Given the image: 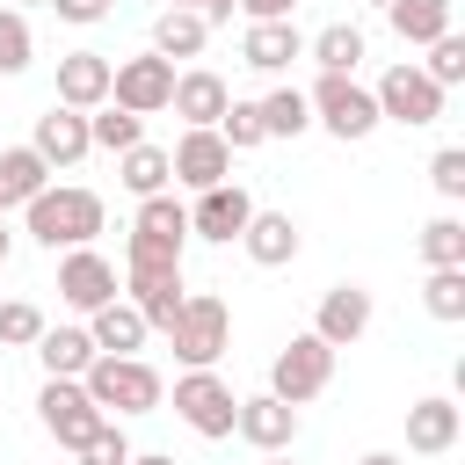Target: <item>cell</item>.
Instances as JSON below:
<instances>
[{
    "label": "cell",
    "mask_w": 465,
    "mask_h": 465,
    "mask_svg": "<svg viewBox=\"0 0 465 465\" xmlns=\"http://www.w3.org/2000/svg\"><path fill=\"white\" fill-rule=\"evenodd\" d=\"M22 218H29V240L36 247H94V232H102V196L94 189H73V182H58V189H44V196H29L22 203Z\"/></svg>",
    "instance_id": "obj_1"
},
{
    "label": "cell",
    "mask_w": 465,
    "mask_h": 465,
    "mask_svg": "<svg viewBox=\"0 0 465 465\" xmlns=\"http://www.w3.org/2000/svg\"><path fill=\"white\" fill-rule=\"evenodd\" d=\"M87 400L109 414V421H131V414H153L160 400H167V385H160V371L145 363V356H94L87 363Z\"/></svg>",
    "instance_id": "obj_2"
},
{
    "label": "cell",
    "mask_w": 465,
    "mask_h": 465,
    "mask_svg": "<svg viewBox=\"0 0 465 465\" xmlns=\"http://www.w3.org/2000/svg\"><path fill=\"white\" fill-rule=\"evenodd\" d=\"M167 341H174V356L189 371H218V356L232 349V305L218 291H189L182 312H174V327H167Z\"/></svg>",
    "instance_id": "obj_3"
},
{
    "label": "cell",
    "mask_w": 465,
    "mask_h": 465,
    "mask_svg": "<svg viewBox=\"0 0 465 465\" xmlns=\"http://www.w3.org/2000/svg\"><path fill=\"white\" fill-rule=\"evenodd\" d=\"M305 109H312V124H320L327 138H341V145H356V138L378 131V102H371V87H363L356 73H320L312 94H305Z\"/></svg>",
    "instance_id": "obj_4"
},
{
    "label": "cell",
    "mask_w": 465,
    "mask_h": 465,
    "mask_svg": "<svg viewBox=\"0 0 465 465\" xmlns=\"http://www.w3.org/2000/svg\"><path fill=\"white\" fill-rule=\"evenodd\" d=\"M334 385V349L305 327V334H291L283 349H276V363H269V392L283 400V407H305V400H320Z\"/></svg>",
    "instance_id": "obj_5"
},
{
    "label": "cell",
    "mask_w": 465,
    "mask_h": 465,
    "mask_svg": "<svg viewBox=\"0 0 465 465\" xmlns=\"http://www.w3.org/2000/svg\"><path fill=\"white\" fill-rule=\"evenodd\" d=\"M371 102H378V124H407V131H421V124H436V116H443V87H436L414 58L385 65V80L371 87Z\"/></svg>",
    "instance_id": "obj_6"
},
{
    "label": "cell",
    "mask_w": 465,
    "mask_h": 465,
    "mask_svg": "<svg viewBox=\"0 0 465 465\" xmlns=\"http://www.w3.org/2000/svg\"><path fill=\"white\" fill-rule=\"evenodd\" d=\"M174 414H182L203 443H225V436H232V414H240V392H232L218 371H182V378H174Z\"/></svg>",
    "instance_id": "obj_7"
},
{
    "label": "cell",
    "mask_w": 465,
    "mask_h": 465,
    "mask_svg": "<svg viewBox=\"0 0 465 465\" xmlns=\"http://www.w3.org/2000/svg\"><path fill=\"white\" fill-rule=\"evenodd\" d=\"M36 421H44V436H51L58 450H80L109 414L87 400V385H80V378H44V392H36Z\"/></svg>",
    "instance_id": "obj_8"
},
{
    "label": "cell",
    "mask_w": 465,
    "mask_h": 465,
    "mask_svg": "<svg viewBox=\"0 0 465 465\" xmlns=\"http://www.w3.org/2000/svg\"><path fill=\"white\" fill-rule=\"evenodd\" d=\"M167 94H174V65L167 58H116L109 65V102L116 109H131V116H160L167 109Z\"/></svg>",
    "instance_id": "obj_9"
},
{
    "label": "cell",
    "mask_w": 465,
    "mask_h": 465,
    "mask_svg": "<svg viewBox=\"0 0 465 465\" xmlns=\"http://www.w3.org/2000/svg\"><path fill=\"white\" fill-rule=\"evenodd\" d=\"M58 298H65L73 312H102L109 298H124L116 262H109V254H94V247H73V254L58 262Z\"/></svg>",
    "instance_id": "obj_10"
},
{
    "label": "cell",
    "mask_w": 465,
    "mask_h": 465,
    "mask_svg": "<svg viewBox=\"0 0 465 465\" xmlns=\"http://www.w3.org/2000/svg\"><path fill=\"white\" fill-rule=\"evenodd\" d=\"M371 291L363 283H327L320 291V312H312V334L327 341V349H356L363 334H371Z\"/></svg>",
    "instance_id": "obj_11"
},
{
    "label": "cell",
    "mask_w": 465,
    "mask_h": 465,
    "mask_svg": "<svg viewBox=\"0 0 465 465\" xmlns=\"http://www.w3.org/2000/svg\"><path fill=\"white\" fill-rule=\"evenodd\" d=\"M232 436H240V443H254L262 458H283V450L298 443V407H283L276 392H247V400H240V414H232Z\"/></svg>",
    "instance_id": "obj_12"
},
{
    "label": "cell",
    "mask_w": 465,
    "mask_h": 465,
    "mask_svg": "<svg viewBox=\"0 0 465 465\" xmlns=\"http://www.w3.org/2000/svg\"><path fill=\"white\" fill-rule=\"evenodd\" d=\"M247 218H254V196H247L240 182H218V189H203V196L189 203V232L211 240V247H232V240L247 232Z\"/></svg>",
    "instance_id": "obj_13"
},
{
    "label": "cell",
    "mask_w": 465,
    "mask_h": 465,
    "mask_svg": "<svg viewBox=\"0 0 465 465\" xmlns=\"http://www.w3.org/2000/svg\"><path fill=\"white\" fill-rule=\"evenodd\" d=\"M167 167H174V182H182V189H196V196H203V189H218V182L232 174V153H225V138H218V131H182V138H174V153H167Z\"/></svg>",
    "instance_id": "obj_14"
},
{
    "label": "cell",
    "mask_w": 465,
    "mask_h": 465,
    "mask_svg": "<svg viewBox=\"0 0 465 465\" xmlns=\"http://www.w3.org/2000/svg\"><path fill=\"white\" fill-rule=\"evenodd\" d=\"M458 436H465V407H458L450 392H429V400L407 407V450H414V458H443Z\"/></svg>",
    "instance_id": "obj_15"
},
{
    "label": "cell",
    "mask_w": 465,
    "mask_h": 465,
    "mask_svg": "<svg viewBox=\"0 0 465 465\" xmlns=\"http://www.w3.org/2000/svg\"><path fill=\"white\" fill-rule=\"evenodd\" d=\"M225 102H232V87H225L211 65H189V73H174V94H167V109H174L189 131H218Z\"/></svg>",
    "instance_id": "obj_16"
},
{
    "label": "cell",
    "mask_w": 465,
    "mask_h": 465,
    "mask_svg": "<svg viewBox=\"0 0 465 465\" xmlns=\"http://www.w3.org/2000/svg\"><path fill=\"white\" fill-rule=\"evenodd\" d=\"M29 153H36L44 167H80V160L94 153V145H87V116L51 102V109L36 116V138H29Z\"/></svg>",
    "instance_id": "obj_17"
},
{
    "label": "cell",
    "mask_w": 465,
    "mask_h": 465,
    "mask_svg": "<svg viewBox=\"0 0 465 465\" xmlns=\"http://www.w3.org/2000/svg\"><path fill=\"white\" fill-rule=\"evenodd\" d=\"M240 247H247V262H254V269H291L305 240H298V218H291V211H262V203H254V218H247V232H240Z\"/></svg>",
    "instance_id": "obj_18"
},
{
    "label": "cell",
    "mask_w": 465,
    "mask_h": 465,
    "mask_svg": "<svg viewBox=\"0 0 465 465\" xmlns=\"http://www.w3.org/2000/svg\"><path fill=\"white\" fill-rule=\"evenodd\" d=\"M124 298L138 305V320H145V327H160V334H167L189 291H182V269H124Z\"/></svg>",
    "instance_id": "obj_19"
},
{
    "label": "cell",
    "mask_w": 465,
    "mask_h": 465,
    "mask_svg": "<svg viewBox=\"0 0 465 465\" xmlns=\"http://www.w3.org/2000/svg\"><path fill=\"white\" fill-rule=\"evenodd\" d=\"M102 102H109V58L102 51H65L58 58V109L94 116Z\"/></svg>",
    "instance_id": "obj_20"
},
{
    "label": "cell",
    "mask_w": 465,
    "mask_h": 465,
    "mask_svg": "<svg viewBox=\"0 0 465 465\" xmlns=\"http://www.w3.org/2000/svg\"><path fill=\"white\" fill-rule=\"evenodd\" d=\"M298 58H305L298 22H247V36H240V65H254V73H291Z\"/></svg>",
    "instance_id": "obj_21"
},
{
    "label": "cell",
    "mask_w": 465,
    "mask_h": 465,
    "mask_svg": "<svg viewBox=\"0 0 465 465\" xmlns=\"http://www.w3.org/2000/svg\"><path fill=\"white\" fill-rule=\"evenodd\" d=\"M145 334H153V327L138 320L131 298H109L102 312H87V341H94V356H138Z\"/></svg>",
    "instance_id": "obj_22"
},
{
    "label": "cell",
    "mask_w": 465,
    "mask_h": 465,
    "mask_svg": "<svg viewBox=\"0 0 465 465\" xmlns=\"http://www.w3.org/2000/svg\"><path fill=\"white\" fill-rule=\"evenodd\" d=\"M131 232L138 240H153V247H189V203H174V189H160V196H145L138 203V218H131Z\"/></svg>",
    "instance_id": "obj_23"
},
{
    "label": "cell",
    "mask_w": 465,
    "mask_h": 465,
    "mask_svg": "<svg viewBox=\"0 0 465 465\" xmlns=\"http://www.w3.org/2000/svg\"><path fill=\"white\" fill-rule=\"evenodd\" d=\"M36 363H44V378H87V363H94L87 327H44L36 334Z\"/></svg>",
    "instance_id": "obj_24"
},
{
    "label": "cell",
    "mask_w": 465,
    "mask_h": 465,
    "mask_svg": "<svg viewBox=\"0 0 465 465\" xmlns=\"http://www.w3.org/2000/svg\"><path fill=\"white\" fill-rule=\"evenodd\" d=\"M211 44V22L203 15H189V7H160V22H153V58H196Z\"/></svg>",
    "instance_id": "obj_25"
},
{
    "label": "cell",
    "mask_w": 465,
    "mask_h": 465,
    "mask_svg": "<svg viewBox=\"0 0 465 465\" xmlns=\"http://www.w3.org/2000/svg\"><path fill=\"white\" fill-rule=\"evenodd\" d=\"M385 22H392L400 44H421V51H429L436 36H450V0H392Z\"/></svg>",
    "instance_id": "obj_26"
},
{
    "label": "cell",
    "mask_w": 465,
    "mask_h": 465,
    "mask_svg": "<svg viewBox=\"0 0 465 465\" xmlns=\"http://www.w3.org/2000/svg\"><path fill=\"white\" fill-rule=\"evenodd\" d=\"M363 51H371V44H363V29H356V22H327V29L305 44V58H312L320 73H356V65H363Z\"/></svg>",
    "instance_id": "obj_27"
},
{
    "label": "cell",
    "mask_w": 465,
    "mask_h": 465,
    "mask_svg": "<svg viewBox=\"0 0 465 465\" xmlns=\"http://www.w3.org/2000/svg\"><path fill=\"white\" fill-rule=\"evenodd\" d=\"M116 182L145 203V196H160V189L174 182V167H167V153H160V145H145V138H138L131 153H116Z\"/></svg>",
    "instance_id": "obj_28"
},
{
    "label": "cell",
    "mask_w": 465,
    "mask_h": 465,
    "mask_svg": "<svg viewBox=\"0 0 465 465\" xmlns=\"http://www.w3.org/2000/svg\"><path fill=\"white\" fill-rule=\"evenodd\" d=\"M44 189H51V167H44L29 145H7V153H0V211H7V203H29V196H44Z\"/></svg>",
    "instance_id": "obj_29"
},
{
    "label": "cell",
    "mask_w": 465,
    "mask_h": 465,
    "mask_svg": "<svg viewBox=\"0 0 465 465\" xmlns=\"http://www.w3.org/2000/svg\"><path fill=\"white\" fill-rule=\"evenodd\" d=\"M421 262L429 269H465V218L458 211H436L421 225Z\"/></svg>",
    "instance_id": "obj_30"
},
{
    "label": "cell",
    "mask_w": 465,
    "mask_h": 465,
    "mask_svg": "<svg viewBox=\"0 0 465 465\" xmlns=\"http://www.w3.org/2000/svg\"><path fill=\"white\" fill-rule=\"evenodd\" d=\"M254 109H262V131H269V138H298V131H312V109H305L298 87H269Z\"/></svg>",
    "instance_id": "obj_31"
},
{
    "label": "cell",
    "mask_w": 465,
    "mask_h": 465,
    "mask_svg": "<svg viewBox=\"0 0 465 465\" xmlns=\"http://www.w3.org/2000/svg\"><path fill=\"white\" fill-rule=\"evenodd\" d=\"M145 138V116H131V109H116V102H102L94 116H87V145H102V153H131Z\"/></svg>",
    "instance_id": "obj_32"
},
{
    "label": "cell",
    "mask_w": 465,
    "mask_h": 465,
    "mask_svg": "<svg viewBox=\"0 0 465 465\" xmlns=\"http://www.w3.org/2000/svg\"><path fill=\"white\" fill-rule=\"evenodd\" d=\"M421 312L443 320V327H458V320H465V269H429V283H421Z\"/></svg>",
    "instance_id": "obj_33"
},
{
    "label": "cell",
    "mask_w": 465,
    "mask_h": 465,
    "mask_svg": "<svg viewBox=\"0 0 465 465\" xmlns=\"http://www.w3.org/2000/svg\"><path fill=\"white\" fill-rule=\"evenodd\" d=\"M29 58H36V36H29V15H22V7H0V80H15V73H29Z\"/></svg>",
    "instance_id": "obj_34"
},
{
    "label": "cell",
    "mask_w": 465,
    "mask_h": 465,
    "mask_svg": "<svg viewBox=\"0 0 465 465\" xmlns=\"http://www.w3.org/2000/svg\"><path fill=\"white\" fill-rule=\"evenodd\" d=\"M44 327H51L44 305H29V298H0V349H36Z\"/></svg>",
    "instance_id": "obj_35"
},
{
    "label": "cell",
    "mask_w": 465,
    "mask_h": 465,
    "mask_svg": "<svg viewBox=\"0 0 465 465\" xmlns=\"http://www.w3.org/2000/svg\"><path fill=\"white\" fill-rule=\"evenodd\" d=\"M218 138H225V153H254V145L269 138V131H262V109H254V102H225Z\"/></svg>",
    "instance_id": "obj_36"
},
{
    "label": "cell",
    "mask_w": 465,
    "mask_h": 465,
    "mask_svg": "<svg viewBox=\"0 0 465 465\" xmlns=\"http://www.w3.org/2000/svg\"><path fill=\"white\" fill-rule=\"evenodd\" d=\"M421 73L450 94V87L465 80V36H458V29H450V36H436V44H429V58H421Z\"/></svg>",
    "instance_id": "obj_37"
},
{
    "label": "cell",
    "mask_w": 465,
    "mask_h": 465,
    "mask_svg": "<svg viewBox=\"0 0 465 465\" xmlns=\"http://www.w3.org/2000/svg\"><path fill=\"white\" fill-rule=\"evenodd\" d=\"M429 189H436L443 203L465 196V145H436V153H429Z\"/></svg>",
    "instance_id": "obj_38"
},
{
    "label": "cell",
    "mask_w": 465,
    "mask_h": 465,
    "mask_svg": "<svg viewBox=\"0 0 465 465\" xmlns=\"http://www.w3.org/2000/svg\"><path fill=\"white\" fill-rule=\"evenodd\" d=\"M73 458H80V465H131V436H124V421H102Z\"/></svg>",
    "instance_id": "obj_39"
},
{
    "label": "cell",
    "mask_w": 465,
    "mask_h": 465,
    "mask_svg": "<svg viewBox=\"0 0 465 465\" xmlns=\"http://www.w3.org/2000/svg\"><path fill=\"white\" fill-rule=\"evenodd\" d=\"M51 7H58V22H80V29L109 15V0H51Z\"/></svg>",
    "instance_id": "obj_40"
},
{
    "label": "cell",
    "mask_w": 465,
    "mask_h": 465,
    "mask_svg": "<svg viewBox=\"0 0 465 465\" xmlns=\"http://www.w3.org/2000/svg\"><path fill=\"white\" fill-rule=\"evenodd\" d=\"M232 7H240L247 22H291V7H298V0H232Z\"/></svg>",
    "instance_id": "obj_41"
},
{
    "label": "cell",
    "mask_w": 465,
    "mask_h": 465,
    "mask_svg": "<svg viewBox=\"0 0 465 465\" xmlns=\"http://www.w3.org/2000/svg\"><path fill=\"white\" fill-rule=\"evenodd\" d=\"M174 7H189V15H203V22H232V0H174Z\"/></svg>",
    "instance_id": "obj_42"
},
{
    "label": "cell",
    "mask_w": 465,
    "mask_h": 465,
    "mask_svg": "<svg viewBox=\"0 0 465 465\" xmlns=\"http://www.w3.org/2000/svg\"><path fill=\"white\" fill-rule=\"evenodd\" d=\"M356 465H407V458H400V450H363Z\"/></svg>",
    "instance_id": "obj_43"
},
{
    "label": "cell",
    "mask_w": 465,
    "mask_h": 465,
    "mask_svg": "<svg viewBox=\"0 0 465 465\" xmlns=\"http://www.w3.org/2000/svg\"><path fill=\"white\" fill-rule=\"evenodd\" d=\"M131 465H174L167 450H131Z\"/></svg>",
    "instance_id": "obj_44"
},
{
    "label": "cell",
    "mask_w": 465,
    "mask_h": 465,
    "mask_svg": "<svg viewBox=\"0 0 465 465\" xmlns=\"http://www.w3.org/2000/svg\"><path fill=\"white\" fill-rule=\"evenodd\" d=\"M7 247H15V232H7V225H0V269H7Z\"/></svg>",
    "instance_id": "obj_45"
},
{
    "label": "cell",
    "mask_w": 465,
    "mask_h": 465,
    "mask_svg": "<svg viewBox=\"0 0 465 465\" xmlns=\"http://www.w3.org/2000/svg\"><path fill=\"white\" fill-rule=\"evenodd\" d=\"M262 465H291V458H262Z\"/></svg>",
    "instance_id": "obj_46"
},
{
    "label": "cell",
    "mask_w": 465,
    "mask_h": 465,
    "mask_svg": "<svg viewBox=\"0 0 465 465\" xmlns=\"http://www.w3.org/2000/svg\"><path fill=\"white\" fill-rule=\"evenodd\" d=\"M371 7H392V0H371Z\"/></svg>",
    "instance_id": "obj_47"
},
{
    "label": "cell",
    "mask_w": 465,
    "mask_h": 465,
    "mask_svg": "<svg viewBox=\"0 0 465 465\" xmlns=\"http://www.w3.org/2000/svg\"><path fill=\"white\" fill-rule=\"evenodd\" d=\"M22 7H29V0H22Z\"/></svg>",
    "instance_id": "obj_48"
}]
</instances>
